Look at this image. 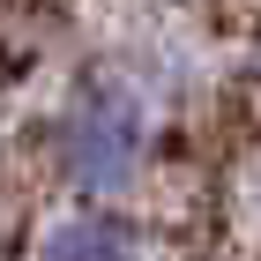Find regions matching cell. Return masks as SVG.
Wrapping results in <instances>:
<instances>
[{"label": "cell", "mask_w": 261, "mask_h": 261, "mask_svg": "<svg viewBox=\"0 0 261 261\" xmlns=\"http://www.w3.org/2000/svg\"><path fill=\"white\" fill-rule=\"evenodd\" d=\"M142 149H149V127H142V105L112 82H90L75 105L60 112L53 127V157H60V179L75 194L105 201V194H127L142 179Z\"/></svg>", "instance_id": "cell-1"}, {"label": "cell", "mask_w": 261, "mask_h": 261, "mask_svg": "<svg viewBox=\"0 0 261 261\" xmlns=\"http://www.w3.org/2000/svg\"><path fill=\"white\" fill-rule=\"evenodd\" d=\"M45 261H142V254H135V231L90 201V209H75L45 231Z\"/></svg>", "instance_id": "cell-2"}]
</instances>
